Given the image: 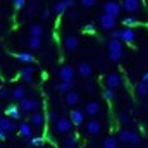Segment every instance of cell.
<instances>
[{
	"mask_svg": "<svg viewBox=\"0 0 148 148\" xmlns=\"http://www.w3.org/2000/svg\"><path fill=\"white\" fill-rule=\"evenodd\" d=\"M112 38L121 40L122 43H134L136 41V31L133 28H124V29H112Z\"/></svg>",
	"mask_w": 148,
	"mask_h": 148,
	"instance_id": "cell-1",
	"label": "cell"
},
{
	"mask_svg": "<svg viewBox=\"0 0 148 148\" xmlns=\"http://www.w3.org/2000/svg\"><path fill=\"white\" fill-rule=\"evenodd\" d=\"M19 110L23 112V114H33V112L38 110V107H40V102H38L36 98H28V97H24L23 100H19Z\"/></svg>",
	"mask_w": 148,
	"mask_h": 148,
	"instance_id": "cell-2",
	"label": "cell"
},
{
	"mask_svg": "<svg viewBox=\"0 0 148 148\" xmlns=\"http://www.w3.org/2000/svg\"><path fill=\"white\" fill-rule=\"evenodd\" d=\"M73 127H74V124L71 122V119H67V117H59L57 122H55V131L59 134H62V136L73 133Z\"/></svg>",
	"mask_w": 148,
	"mask_h": 148,
	"instance_id": "cell-3",
	"label": "cell"
},
{
	"mask_svg": "<svg viewBox=\"0 0 148 148\" xmlns=\"http://www.w3.org/2000/svg\"><path fill=\"white\" fill-rule=\"evenodd\" d=\"M121 7H122V10H126L127 14L136 16V14L141 10V0H122Z\"/></svg>",
	"mask_w": 148,
	"mask_h": 148,
	"instance_id": "cell-4",
	"label": "cell"
},
{
	"mask_svg": "<svg viewBox=\"0 0 148 148\" xmlns=\"http://www.w3.org/2000/svg\"><path fill=\"white\" fill-rule=\"evenodd\" d=\"M98 23H100V26H102L103 29L112 31V29H115V26H117V17H115V16H109V14H102L100 19H98Z\"/></svg>",
	"mask_w": 148,
	"mask_h": 148,
	"instance_id": "cell-5",
	"label": "cell"
},
{
	"mask_svg": "<svg viewBox=\"0 0 148 148\" xmlns=\"http://www.w3.org/2000/svg\"><path fill=\"white\" fill-rule=\"evenodd\" d=\"M121 10H122V7H121V3L119 2H115V0H109V2H105V5H103V14H109V16H119L121 14Z\"/></svg>",
	"mask_w": 148,
	"mask_h": 148,
	"instance_id": "cell-6",
	"label": "cell"
},
{
	"mask_svg": "<svg viewBox=\"0 0 148 148\" xmlns=\"http://www.w3.org/2000/svg\"><path fill=\"white\" fill-rule=\"evenodd\" d=\"M71 7H74V0H62V2H57V3L52 5V12L57 14V16H60L66 10H69Z\"/></svg>",
	"mask_w": 148,
	"mask_h": 148,
	"instance_id": "cell-7",
	"label": "cell"
},
{
	"mask_svg": "<svg viewBox=\"0 0 148 148\" xmlns=\"http://www.w3.org/2000/svg\"><path fill=\"white\" fill-rule=\"evenodd\" d=\"M121 84H122V77H121L119 73H110L105 77V86H107V88L117 90V88H121Z\"/></svg>",
	"mask_w": 148,
	"mask_h": 148,
	"instance_id": "cell-8",
	"label": "cell"
},
{
	"mask_svg": "<svg viewBox=\"0 0 148 148\" xmlns=\"http://www.w3.org/2000/svg\"><path fill=\"white\" fill-rule=\"evenodd\" d=\"M74 76H76V69H74L73 66H69V64H66V66H62V67L59 69V77H60V81H73Z\"/></svg>",
	"mask_w": 148,
	"mask_h": 148,
	"instance_id": "cell-9",
	"label": "cell"
},
{
	"mask_svg": "<svg viewBox=\"0 0 148 148\" xmlns=\"http://www.w3.org/2000/svg\"><path fill=\"white\" fill-rule=\"evenodd\" d=\"M45 114H41L40 110L33 112L31 114V117H29V124L33 126V127H36V129H41L43 126H45Z\"/></svg>",
	"mask_w": 148,
	"mask_h": 148,
	"instance_id": "cell-10",
	"label": "cell"
},
{
	"mask_svg": "<svg viewBox=\"0 0 148 148\" xmlns=\"http://www.w3.org/2000/svg\"><path fill=\"white\" fill-rule=\"evenodd\" d=\"M100 110H102V105H100V102H97V100L88 102V103H86V107H84V114H86V115H90V117L98 115Z\"/></svg>",
	"mask_w": 148,
	"mask_h": 148,
	"instance_id": "cell-11",
	"label": "cell"
},
{
	"mask_svg": "<svg viewBox=\"0 0 148 148\" xmlns=\"http://www.w3.org/2000/svg\"><path fill=\"white\" fill-rule=\"evenodd\" d=\"M100 131H102V124H100L97 119L91 117V119L86 122V133L91 134V136H97V134H100Z\"/></svg>",
	"mask_w": 148,
	"mask_h": 148,
	"instance_id": "cell-12",
	"label": "cell"
},
{
	"mask_svg": "<svg viewBox=\"0 0 148 148\" xmlns=\"http://www.w3.org/2000/svg\"><path fill=\"white\" fill-rule=\"evenodd\" d=\"M0 129L3 133H14L17 129V126L10 117H0Z\"/></svg>",
	"mask_w": 148,
	"mask_h": 148,
	"instance_id": "cell-13",
	"label": "cell"
},
{
	"mask_svg": "<svg viewBox=\"0 0 148 148\" xmlns=\"http://www.w3.org/2000/svg\"><path fill=\"white\" fill-rule=\"evenodd\" d=\"M77 74H79L83 79L91 77V76H93V66H91L90 62H81V64L77 66Z\"/></svg>",
	"mask_w": 148,
	"mask_h": 148,
	"instance_id": "cell-14",
	"label": "cell"
},
{
	"mask_svg": "<svg viewBox=\"0 0 148 148\" xmlns=\"http://www.w3.org/2000/svg\"><path fill=\"white\" fill-rule=\"evenodd\" d=\"M33 74H35V67L29 66V64H26V67H23V69L19 71V77H21L24 83H31V81H33Z\"/></svg>",
	"mask_w": 148,
	"mask_h": 148,
	"instance_id": "cell-15",
	"label": "cell"
},
{
	"mask_svg": "<svg viewBox=\"0 0 148 148\" xmlns=\"http://www.w3.org/2000/svg\"><path fill=\"white\" fill-rule=\"evenodd\" d=\"M66 105L67 107H76L77 103H79V100H81V95L77 93V91H74V90H71V91H67L66 93Z\"/></svg>",
	"mask_w": 148,
	"mask_h": 148,
	"instance_id": "cell-16",
	"label": "cell"
},
{
	"mask_svg": "<svg viewBox=\"0 0 148 148\" xmlns=\"http://www.w3.org/2000/svg\"><path fill=\"white\" fill-rule=\"evenodd\" d=\"M64 47H66V50H69V52L77 50V47H79L77 36H76V35H67V36L64 38Z\"/></svg>",
	"mask_w": 148,
	"mask_h": 148,
	"instance_id": "cell-17",
	"label": "cell"
},
{
	"mask_svg": "<svg viewBox=\"0 0 148 148\" xmlns=\"http://www.w3.org/2000/svg\"><path fill=\"white\" fill-rule=\"evenodd\" d=\"M71 122H73L74 126H83L84 124V112L79 110V109H73V112H71Z\"/></svg>",
	"mask_w": 148,
	"mask_h": 148,
	"instance_id": "cell-18",
	"label": "cell"
},
{
	"mask_svg": "<svg viewBox=\"0 0 148 148\" xmlns=\"http://www.w3.org/2000/svg\"><path fill=\"white\" fill-rule=\"evenodd\" d=\"M17 131H19V134L23 136V138H31L33 136V126L29 124V122H21L19 126H17Z\"/></svg>",
	"mask_w": 148,
	"mask_h": 148,
	"instance_id": "cell-19",
	"label": "cell"
},
{
	"mask_svg": "<svg viewBox=\"0 0 148 148\" xmlns=\"http://www.w3.org/2000/svg\"><path fill=\"white\" fill-rule=\"evenodd\" d=\"M5 115H7V117H10L12 121H17V119H21L23 112L19 110V107H17V105H9V107L5 109Z\"/></svg>",
	"mask_w": 148,
	"mask_h": 148,
	"instance_id": "cell-20",
	"label": "cell"
},
{
	"mask_svg": "<svg viewBox=\"0 0 148 148\" xmlns=\"http://www.w3.org/2000/svg\"><path fill=\"white\" fill-rule=\"evenodd\" d=\"M107 48H109V52H124L122 41H121V40H117V38H110V40H109Z\"/></svg>",
	"mask_w": 148,
	"mask_h": 148,
	"instance_id": "cell-21",
	"label": "cell"
},
{
	"mask_svg": "<svg viewBox=\"0 0 148 148\" xmlns=\"http://www.w3.org/2000/svg\"><path fill=\"white\" fill-rule=\"evenodd\" d=\"M136 97L138 98H147L148 97V83L147 81H140L136 84Z\"/></svg>",
	"mask_w": 148,
	"mask_h": 148,
	"instance_id": "cell-22",
	"label": "cell"
},
{
	"mask_svg": "<svg viewBox=\"0 0 148 148\" xmlns=\"http://www.w3.org/2000/svg\"><path fill=\"white\" fill-rule=\"evenodd\" d=\"M16 59H17L19 62H23V64H31V62L35 60V57H33L31 52H17V53H16Z\"/></svg>",
	"mask_w": 148,
	"mask_h": 148,
	"instance_id": "cell-23",
	"label": "cell"
},
{
	"mask_svg": "<svg viewBox=\"0 0 148 148\" xmlns=\"http://www.w3.org/2000/svg\"><path fill=\"white\" fill-rule=\"evenodd\" d=\"M43 33H45V29H43V26H41L40 23H33V24L29 26V36L41 38L43 36Z\"/></svg>",
	"mask_w": 148,
	"mask_h": 148,
	"instance_id": "cell-24",
	"label": "cell"
},
{
	"mask_svg": "<svg viewBox=\"0 0 148 148\" xmlns=\"http://www.w3.org/2000/svg\"><path fill=\"white\" fill-rule=\"evenodd\" d=\"M55 90L59 91V93H67V91H71L73 90V81H60V83H57L55 84Z\"/></svg>",
	"mask_w": 148,
	"mask_h": 148,
	"instance_id": "cell-25",
	"label": "cell"
},
{
	"mask_svg": "<svg viewBox=\"0 0 148 148\" xmlns=\"http://www.w3.org/2000/svg\"><path fill=\"white\" fill-rule=\"evenodd\" d=\"M10 97H12L14 100H17V102L23 100V98L26 97V88H24V86H16V88L10 91Z\"/></svg>",
	"mask_w": 148,
	"mask_h": 148,
	"instance_id": "cell-26",
	"label": "cell"
},
{
	"mask_svg": "<svg viewBox=\"0 0 148 148\" xmlns=\"http://www.w3.org/2000/svg\"><path fill=\"white\" fill-rule=\"evenodd\" d=\"M76 147H77V136L73 134V133L66 134V138H64V148H76Z\"/></svg>",
	"mask_w": 148,
	"mask_h": 148,
	"instance_id": "cell-27",
	"label": "cell"
},
{
	"mask_svg": "<svg viewBox=\"0 0 148 148\" xmlns=\"http://www.w3.org/2000/svg\"><path fill=\"white\" fill-rule=\"evenodd\" d=\"M140 141H141V136H140V133H138V131H134V129H129L127 145H138Z\"/></svg>",
	"mask_w": 148,
	"mask_h": 148,
	"instance_id": "cell-28",
	"label": "cell"
},
{
	"mask_svg": "<svg viewBox=\"0 0 148 148\" xmlns=\"http://www.w3.org/2000/svg\"><path fill=\"white\" fill-rule=\"evenodd\" d=\"M122 23H124V26H126V28H134V26H138V24H140L138 17H136V16H133V14H129L127 17H124V21H122Z\"/></svg>",
	"mask_w": 148,
	"mask_h": 148,
	"instance_id": "cell-29",
	"label": "cell"
},
{
	"mask_svg": "<svg viewBox=\"0 0 148 148\" xmlns=\"http://www.w3.org/2000/svg\"><path fill=\"white\" fill-rule=\"evenodd\" d=\"M28 47H29V50H40V48H41V38L29 36V40H28Z\"/></svg>",
	"mask_w": 148,
	"mask_h": 148,
	"instance_id": "cell-30",
	"label": "cell"
},
{
	"mask_svg": "<svg viewBox=\"0 0 148 148\" xmlns=\"http://www.w3.org/2000/svg\"><path fill=\"white\" fill-rule=\"evenodd\" d=\"M117 145H119V140L115 136H109L103 141V147H107V148H117Z\"/></svg>",
	"mask_w": 148,
	"mask_h": 148,
	"instance_id": "cell-31",
	"label": "cell"
},
{
	"mask_svg": "<svg viewBox=\"0 0 148 148\" xmlns=\"http://www.w3.org/2000/svg\"><path fill=\"white\" fill-rule=\"evenodd\" d=\"M29 145L35 147V148L43 147V145H45V140H43L41 136H31V138H29Z\"/></svg>",
	"mask_w": 148,
	"mask_h": 148,
	"instance_id": "cell-32",
	"label": "cell"
},
{
	"mask_svg": "<svg viewBox=\"0 0 148 148\" xmlns=\"http://www.w3.org/2000/svg\"><path fill=\"white\" fill-rule=\"evenodd\" d=\"M122 57H124V52H109V59H110L112 62H121L122 60Z\"/></svg>",
	"mask_w": 148,
	"mask_h": 148,
	"instance_id": "cell-33",
	"label": "cell"
},
{
	"mask_svg": "<svg viewBox=\"0 0 148 148\" xmlns=\"http://www.w3.org/2000/svg\"><path fill=\"white\" fill-rule=\"evenodd\" d=\"M103 98H105L107 102H112V100L115 98V90H112V88H105V90H103Z\"/></svg>",
	"mask_w": 148,
	"mask_h": 148,
	"instance_id": "cell-34",
	"label": "cell"
},
{
	"mask_svg": "<svg viewBox=\"0 0 148 148\" xmlns=\"http://www.w3.org/2000/svg\"><path fill=\"white\" fill-rule=\"evenodd\" d=\"M127 138H129V129H121L119 131V141H122V143H127Z\"/></svg>",
	"mask_w": 148,
	"mask_h": 148,
	"instance_id": "cell-35",
	"label": "cell"
},
{
	"mask_svg": "<svg viewBox=\"0 0 148 148\" xmlns=\"http://www.w3.org/2000/svg\"><path fill=\"white\" fill-rule=\"evenodd\" d=\"M97 2H98V0H79V3H81L83 7H86V9L95 7V5H97Z\"/></svg>",
	"mask_w": 148,
	"mask_h": 148,
	"instance_id": "cell-36",
	"label": "cell"
},
{
	"mask_svg": "<svg viewBox=\"0 0 148 148\" xmlns=\"http://www.w3.org/2000/svg\"><path fill=\"white\" fill-rule=\"evenodd\" d=\"M52 14H53V12H52V9H43V10H41V19H45V21H47V19H50V17H52Z\"/></svg>",
	"mask_w": 148,
	"mask_h": 148,
	"instance_id": "cell-37",
	"label": "cell"
},
{
	"mask_svg": "<svg viewBox=\"0 0 148 148\" xmlns=\"http://www.w3.org/2000/svg\"><path fill=\"white\" fill-rule=\"evenodd\" d=\"M14 7H16L17 10H23V9L26 7V0H14Z\"/></svg>",
	"mask_w": 148,
	"mask_h": 148,
	"instance_id": "cell-38",
	"label": "cell"
},
{
	"mask_svg": "<svg viewBox=\"0 0 148 148\" xmlns=\"http://www.w3.org/2000/svg\"><path fill=\"white\" fill-rule=\"evenodd\" d=\"M47 119L50 121V122H57V119H59V115H57V112H48V115H47Z\"/></svg>",
	"mask_w": 148,
	"mask_h": 148,
	"instance_id": "cell-39",
	"label": "cell"
},
{
	"mask_svg": "<svg viewBox=\"0 0 148 148\" xmlns=\"http://www.w3.org/2000/svg\"><path fill=\"white\" fill-rule=\"evenodd\" d=\"M119 121H121L122 124H127V122H129V115H127L126 112H121V114H119Z\"/></svg>",
	"mask_w": 148,
	"mask_h": 148,
	"instance_id": "cell-40",
	"label": "cell"
},
{
	"mask_svg": "<svg viewBox=\"0 0 148 148\" xmlns=\"http://www.w3.org/2000/svg\"><path fill=\"white\" fill-rule=\"evenodd\" d=\"M84 31H86V33H95V31H97V26H95V24H86V26H84Z\"/></svg>",
	"mask_w": 148,
	"mask_h": 148,
	"instance_id": "cell-41",
	"label": "cell"
},
{
	"mask_svg": "<svg viewBox=\"0 0 148 148\" xmlns=\"http://www.w3.org/2000/svg\"><path fill=\"white\" fill-rule=\"evenodd\" d=\"M33 12H35V7H28V10H26V16H28V17H31V16H33Z\"/></svg>",
	"mask_w": 148,
	"mask_h": 148,
	"instance_id": "cell-42",
	"label": "cell"
},
{
	"mask_svg": "<svg viewBox=\"0 0 148 148\" xmlns=\"http://www.w3.org/2000/svg\"><path fill=\"white\" fill-rule=\"evenodd\" d=\"M9 95V91L5 90V88H0V98H3V97H7Z\"/></svg>",
	"mask_w": 148,
	"mask_h": 148,
	"instance_id": "cell-43",
	"label": "cell"
},
{
	"mask_svg": "<svg viewBox=\"0 0 148 148\" xmlns=\"http://www.w3.org/2000/svg\"><path fill=\"white\" fill-rule=\"evenodd\" d=\"M5 136H7V133H3V131L0 129V141H3V140H5Z\"/></svg>",
	"mask_w": 148,
	"mask_h": 148,
	"instance_id": "cell-44",
	"label": "cell"
},
{
	"mask_svg": "<svg viewBox=\"0 0 148 148\" xmlns=\"http://www.w3.org/2000/svg\"><path fill=\"white\" fill-rule=\"evenodd\" d=\"M141 81H147V83H148V71H147V73H143V76H141Z\"/></svg>",
	"mask_w": 148,
	"mask_h": 148,
	"instance_id": "cell-45",
	"label": "cell"
},
{
	"mask_svg": "<svg viewBox=\"0 0 148 148\" xmlns=\"http://www.w3.org/2000/svg\"><path fill=\"white\" fill-rule=\"evenodd\" d=\"M145 59L148 60V48H147V52H145Z\"/></svg>",
	"mask_w": 148,
	"mask_h": 148,
	"instance_id": "cell-46",
	"label": "cell"
},
{
	"mask_svg": "<svg viewBox=\"0 0 148 148\" xmlns=\"http://www.w3.org/2000/svg\"><path fill=\"white\" fill-rule=\"evenodd\" d=\"M145 107H147V112H148V100H147V105H145Z\"/></svg>",
	"mask_w": 148,
	"mask_h": 148,
	"instance_id": "cell-47",
	"label": "cell"
},
{
	"mask_svg": "<svg viewBox=\"0 0 148 148\" xmlns=\"http://www.w3.org/2000/svg\"><path fill=\"white\" fill-rule=\"evenodd\" d=\"M38 148H47V147H45V145H43V147H38Z\"/></svg>",
	"mask_w": 148,
	"mask_h": 148,
	"instance_id": "cell-48",
	"label": "cell"
},
{
	"mask_svg": "<svg viewBox=\"0 0 148 148\" xmlns=\"http://www.w3.org/2000/svg\"><path fill=\"white\" fill-rule=\"evenodd\" d=\"M134 148H138V147H136V145H134Z\"/></svg>",
	"mask_w": 148,
	"mask_h": 148,
	"instance_id": "cell-49",
	"label": "cell"
},
{
	"mask_svg": "<svg viewBox=\"0 0 148 148\" xmlns=\"http://www.w3.org/2000/svg\"><path fill=\"white\" fill-rule=\"evenodd\" d=\"M102 148H107V147H102Z\"/></svg>",
	"mask_w": 148,
	"mask_h": 148,
	"instance_id": "cell-50",
	"label": "cell"
}]
</instances>
